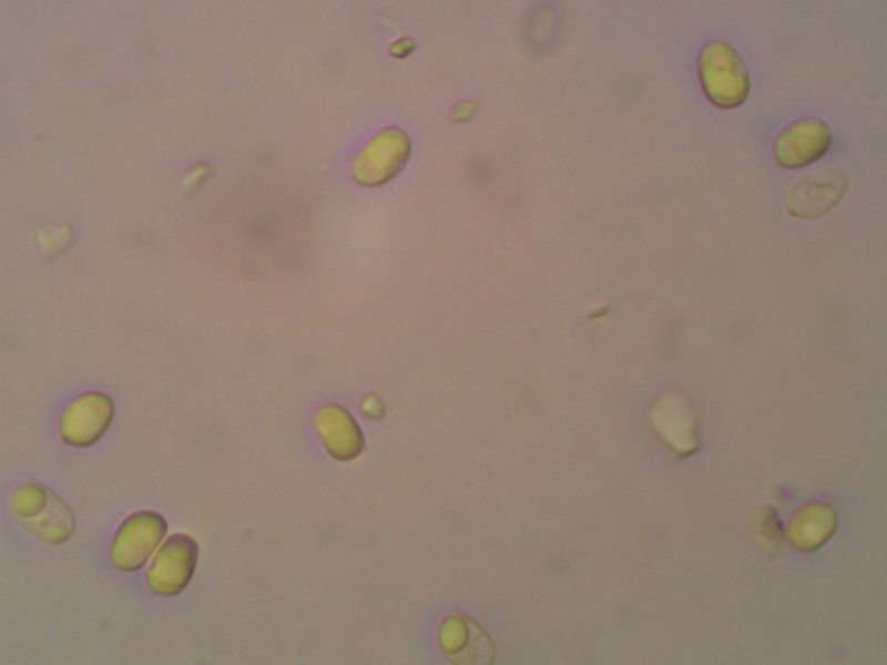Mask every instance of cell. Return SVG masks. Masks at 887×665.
I'll return each instance as SVG.
<instances>
[{
    "instance_id": "cell-2",
    "label": "cell",
    "mask_w": 887,
    "mask_h": 665,
    "mask_svg": "<svg viewBox=\"0 0 887 665\" xmlns=\"http://www.w3.org/2000/svg\"><path fill=\"white\" fill-rule=\"evenodd\" d=\"M697 75L707 100L723 110H731L745 102L751 81L744 61L727 42L712 40L705 43L697 55Z\"/></svg>"
},
{
    "instance_id": "cell-4",
    "label": "cell",
    "mask_w": 887,
    "mask_h": 665,
    "mask_svg": "<svg viewBox=\"0 0 887 665\" xmlns=\"http://www.w3.org/2000/svg\"><path fill=\"white\" fill-rule=\"evenodd\" d=\"M197 556L198 545L191 535H171L156 552L145 573L147 589L160 596L177 595L192 580Z\"/></svg>"
},
{
    "instance_id": "cell-7",
    "label": "cell",
    "mask_w": 887,
    "mask_h": 665,
    "mask_svg": "<svg viewBox=\"0 0 887 665\" xmlns=\"http://www.w3.org/2000/svg\"><path fill=\"white\" fill-rule=\"evenodd\" d=\"M112 407L106 398L89 395L70 403L60 420V434L70 446L83 448L93 444L108 429Z\"/></svg>"
},
{
    "instance_id": "cell-3",
    "label": "cell",
    "mask_w": 887,
    "mask_h": 665,
    "mask_svg": "<svg viewBox=\"0 0 887 665\" xmlns=\"http://www.w3.org/2000/svg\"><path fill=\"white\" fill-rule=\"evenodd\" d=\"M167 531L162 514L153 510H139L128 515L119 525L110 543V561L122 572H135L153 554Z\"/></svg>"
},
{
    "instance_id": "cell-6",
    "label": "cell",
    "mask_w": 887,
    "mask_h": 665,
    "mask_svg": "<svg viewBox=\"0 0 887 665\" xmlns=\"http://www.w3.org/2000/svg\"><path fill=\"white\" fill-rule=\"evenodd\" d=\"M847 177L843 171L824 170L797 180L787 192L788 212L801 218L822 216L843 197Z\"/></svg>"
},
{
    "instance_id": "cell-1",
    "label": "cell",
    "mask_w": 887,
    "mask_h": 665,
    "mask_svg": "<svg viewBox=\"0 0 887 665\" xmlns=\"http://www.w3.org/2000/svg\"><path fill=\"white\" fill-rule=\"evenodd\" d=\"M10 504L19 523L47 544H61L74 532L75 518L69 505L40 483L19 484L11 494Z\"/></svg>"
},
{
    "instance_id": "cell-5",
    "label": "cell",
    "mask_w": 887,
    "mask_h": 665,
    "mask_svg": "<svg viewBox=\"0 0 887 665\" xmlns=\"http://www.w3.org/2000/svg\"><path fill=\"white\" fill-rule=\"evenodd\" d=\"M832 143V131L823 120L804 116L787 124L776 135L772 152L779 166L795 170L822 158Z\"/></svg>"
}]
</instances>
